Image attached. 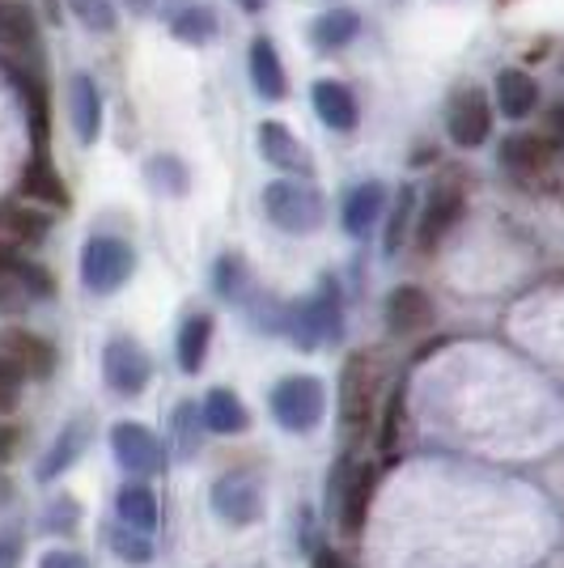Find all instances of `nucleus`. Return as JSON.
<instances>
[{
  "label": "nucleus",
  "instance_id": "obj_43",
  "mask_svg": "<svg viewBox=\"0 0 564 568\" xmlns=\"http://www.w3.org/2000/svg\"><path fill=\"white\" fill-rule=\"evenodd\" d=\"M9 450H13V428L0 425V458H9Z\"/></svg>",
  "mask_w": 564,
  "mask_h": 568
},
{
  "label": "nucleus",
  "instance_id": "obj_2",
  "mask_svg": "<svg viewBox=\"0 0 564 568\" xmlns=\"http://www.w3.org/2000/svg\"><path fill=\"white\" fill-rule=\"evenodd\" d=\"M137 272V251L123 242V237H90L85 251H81V284L98 293V297H111L119 293L128 276Z\"/></svg>",
  "mask_w": 564,
  "mask_h": 568
},
{
  "label": "nucleus",
  "instance_id": "obj_34",
  "mask_svg": "<svg viewBox=\"0 0 564 568\" xmlns=\"http://www.w3.org/2000/svg\"><path fill=\"white\" fill-rule=\"evenodd\" d=\"M111 547H115L123 560H132V565H144V560L153 556L149 535H144V530H132V526H123V521H119V530H111Z\"/></svg>",
  "mask_w": 564,
  "mask_h": 568
},
{
  "label": "nucleus",
  "instance_id": "obj_4",
  "mask_svg": "<svg viewBox=\"0 0 564 568\" xmlns=\"http://www.w3.org/2000/svg\"><path fill=\"white\" fill-rule=\"evenodd\" d=\"M284 332L293 335L298 348H319V344L335 339L340 335V288H335V281H323V288L314 297H306L293 310Z\"/></svg>",
  "mask_w": 564,
  "mask_h": 568
},
{
  "label": "nucleus",
  "instance_id": "obj_3",
  "mask_svg": "<svg viewBox=\"0 0 564 568\" xmlns=\"http://www.w3.org/2000/svg\"><path fill=\"white\" fill-rule=\"evenodd\" d=\"M323 412H328V390H323V382L310 378V374L284 378L272 390V416L289 433H314V428L323 425Z\"/></svg>",
  "mask_w": 564,
  "mask_h": 568
},
{
  "label": "nucleus",
  "instance_id": "obj_38",
  "mask_svg": "<svg viewBox=\"0 0 564 568\" xmlns=\"http://www.w3.org/2000/svg\"><path fill=\"white\" fill-rule=\"evenodd\" d=\"M400 416H403V399L395 395V399L386 403V425H382V450H391V446H395V428H400Z\"/></svg>",
  "mask_w": 564,
  "mask_h": 568
},
{
  "label": "nucleus",
  "instance_id": "obj_32",
  "mask_svg": "<svg viewBox=\"0 0 564 568\" xmlns=\"http://www.w3.org/2000/svg\"><path fill=\"white\" fill-rule=\"evenodd\" d=\"M204 412H195V403H179V412H174V437H179V450L183 458L200 450V433H204Z\"/></svg>",
  "mask_w": 564,
  "mask_h": 568
},
{
  "label": "nucleus",
  "instance_id": "obj_12",
  "mask_svg": "<svg viewBox=\"0 0 564 568\" xmlns=\"http://www.w3.org/2000/svg\"><path fill=\"white\" fill-rule=\"evenodd\" d=\"M259 153H263V162H272V166L284 170V174H302V179H310V170H314L306 144L298 141L284 123H276V119H268V123L259 128Z\"/></svg>",
  "mask_w": 564,
  "mask_h": 568
},
{
  "label": "nucleus",
  "instance_id": "obj_9",
  "mask_svg": "<svg viewBox=\"0 0 564 568\" xmlns=\"http://www.w3.org/2000/svg\"><path fill=\"white\" fill-rule=\"evenodd\" d=\"M374 378V361H365V356H349L344 361V374H340V420H344L349 437H356L365 428V420H370Z\"/></svg>",
  "mask_w": 564,
  "mask_h": 568
},
{
  "label": "nucleus",
  "instance_id": "obj_17",
  "mask_svg": "<svg viewBox=\"0 0 564 568\" xmlns=\"http://www.w3.org/2000/svg\"><path fill=\"white\" fill-rule=\"evenodd\" d=\"M382 213H386V191H382V183L370 179V183L349 191V200H344V230L353 237H365L382 221Z\"/></svg>",
  "mask_w": 564,
  "mask_h": 568
},
{
  "label": "nucleus",
  "instance_id": "obj_13",
  "mask_svg": "<svg viewBox=\"0 0 564 568\" xmlns=\"http://www.w3.org/2000/svg\"><path fill=\"white\" fill-rule=\"evenodd\" d=\"M0 348H4V361H13L22 369V378H48L51 369H56V348H51L43 335L4 332Z\"/></svg>",
  "mask_w": 564,
  "mask_h": 568
},
{
  "label": "nucleus",
  "instance_id": "obj_7",
  "mask_svg": "<svg viewBox=\"0 0 564 568\" xmlns=\"http://www.w3.org/2000/svg\"><path fill=\"white\" fill-rule=\"evenodd\" d=\"M446 128H450V141L459 144V149H480V144L489 141V132H493V106H489V98L480 85H467V90H459L454 102H450L446 111Z\"/></svg>",
  "mask_w": 564,
  "mask_h": 568
},
{
  "label": "nucleus",
  "instance_id": "obj_29",
  "mask_svg": "<svg viewBox=\"0 0 564 568\" xmlns=\"http://www.w3.org/2000/svg\"><path fill=\"white\" fill-rule=\"evenodd\" d=\"M85 450V420H72L60 437H56V446L48 450V458L39 463V479H56V475H64L77 463V454Z\"/></svg>",
  "mask_w": 564,
  "mask_h": 568
},
{
  "label": "nucleus",
  "instance_id": "obj_14",
  "mask_svg": "<svg viewBox=\"0 0 564 568\" xmlns=\"http://www.w3.org/2000/svg\"><path fill=\"white\" fill-rule=\"evenodd\" d=\"M310 102H314V115L323 119L331 132H353L356 119H361V106H356L353 90L340 85V81H314Z\"/></svg>",
  "mask_w": 564,
  "mask_h": 568
},
{
  "label": "nucleus",
  "instance_id": "obj_1",
  "mask_svg": "<svg viewBox=\"0 0 564 568\" xmlns=\"http://www.w3.org/2000/svg\"><path fill=\"white\" fill-rule=\"evenodd\" d=\"M263 213L284 234H314L328 216V204L306 179H276L263 187Z\"/></svg>",
  "mask_w": 564,
  "mask_h": 568
},
{
  "label": "nucleus",
  "instance_id": "obj_21",
  "mask_svg": "<svg viewBox=\"0 0 564 568\" xmlns=\"http://www.w3.org/2000/svg\"><path fill=\"white\" fill-rule=\"evenodd\" d=\"M0 276L13 284H22V293H34V297H51V276L48 267L26 255L18 242H0Z\"/></svg>",
  "mask_w": 564,
  "mask_h": 568
},
{
  "label": "nucleus",
  "instance_id": "obj_39",
  "mask_svg": "<svg viewBox=\"0 0 564 568\" xmlns=\"http://www.w3.org/2000/svg\"><path fill=\"white\" fill-rule=\"evenodd\" d=\"M39 568H90V560L81 556V551H48Z\"/></svg>",
  "mask_w": 564,
  "mask_h": 568
},
{
  "label": "nucleus",
  "instance_id": "obj_36",
  "mask_svg": "<svg viewBox=\"0 0 564 568\" xmlns=\"http://www.w3.org/2000/svg\"><path fill=\"white\" fill-rule=\"evenodd\" d=\"M18 395H22V369L0 356V412H13Z\"/></svg>",
  "mask_w": 564,
  "mask_h": 568
},
{
  "label": "nucleus",
  "instance_id": "obj_8",
  "mask_svg": "<svg viewBox=\"0 0 564 568\" xmlns=\"http://www.w3.org/2000/svg\"><path fill=\"white\" fill-rule=\"evenodd\" d=\"M212 514L230 526H251L263 514V493H259L255 475L230 471L212 484Z\"/></svg>",
  "mask_w": 564,
  "mask_h": 568
},
{
  "label": "nucleus",
  "instance_id": "obj_24",
  "mask_svg": "<svg viewBox=\"0 0 564 568\" xmlns=\"http://www.w3.org/2000/svg\"><path fill=\"white\" fill-rule=\"evenodd\" d=\"M356 34H361L356 9H331V13H319V18L310 22V43H314L319 51L349 48Z\"/></svg>",
  "mask_w": 564,
  "mask_h": 568
},
{
  "label": "nucleus",
  "instance_id": "obj_20",
  "mask_svg": "<svg viewBox=\"0 0 564 568\" xmlns=\"http://www.w3.org/2000/svg\"><path fill=\"white\" fill-rule=\"evenodd\" d=\"M535 102H540V85L535 77L522 69H505L496 77V106L505 119H526L535 115Z\"/></svg>",
  "mask_w": 564,
  "mask_h": 568
},
{
  "label": "nucleus",
  "instance_id": "obj_5",
  "mask_svg": "<svg viewBox=\"0 0 564 568\" xmlns=\"http://www.w3.org/2000/svg\"><path fill=\"white\" fill-rule=\"evenodd\" d=\"M467 209V195H463V183H459V174H446L433 195H429V204H424L421 221H416V246L421 251H433L442 237L459 225V216Z\"/></svg>",
  "mask_w": 564,
  "mask_h": 568
},
{
  "label": "nucleus",
  "instance_id": "obj_22",
  "mask_svg": "<svg viewBox=\"0 0 564 568\" xmlns=\"http://www.w3.org/2000/svg\"><path fill=\"white\" fill-rule=\"evenodd\" d=\"M501 162L517 179H535L552 162V144L543 141V136H510V141L501 144Z\"/></svg>",
  "mask_w": 564,
  "mask_h": 568
},
{
  "label": "nucleus",
  "instance_id": "obj_44",
  "mask_svg": "<svg viewBox=\"0 0 564 568\" xmlns=\"http://www.w3.org/2000/svg\"><path fill=\"white\" fill-rule=\"evenodd\" d=\"M238 4H242V13H259L263 9V0H238Z\"/></svg>",
  "mask_w": 564,
  "mask_h": 568
},
{
  "label": "nucleus",
  "instance_id": "obj_42",
  "mask_svg": "<svg viewBox=\"0 0 564 568\" xmlns=\"http://www.w3.org/2000/svg\"><path fill=\"white\" fill-rule=\"evenodd\" d=\"M310 568H344V565H340V556H335L331 547H319V551H314V565Z\"/></svg>",
  "mask_w": 564,
  "mask_h": 568
},
{
  "label": "nucleus",
  "instance_id": "obj_31",
  "mask_svg": "<svg viewBox=\"0 0 564 568\" xmlns=\"http://www.w3.org/2000/svg\"><path fill=\"white\" fill-rule=\"evenodd\" d=\"M144 174H149V183L158 191H170V195H183L191 183L188 166L179 162V158H170V153H162V158H149V166H144Z\"/></svg>",
  "mask_w": 564,
  "mask_h": 568
},
{
  "label": "nucleus",
  "instance_id": "obj_33",
  "mask_svg": "<svg viewBox=\"0 0 564 568\" xmlns=\"http://www.w3.org/2000/svg\"><path fill=\"white\" fill-rule=\"evenodd\" d=\"M69 9L77 13V22L94 34H107L115 30V4L111 0H69Z\"/></svg>",
  "mask_w": 564,
  "mask_h": 568
},
{
  "label": "nucleus",
  "instance_id": "obj_15",
  "mask_svg": "<svg viewBox=\"0 0 564 568\" xmlns=\"http://www.w3.org/2000/svg\"><path fill=\"white\" fill-rule=\"evenodd\" d=\"M433 323V302L429 293L416 284H400L391 297H386V327L395 335H412Z\"/></svg>",
  "mask_w": 564,
  "mask_h": 568
},
{
  "label": "nucleus",
  "instance_id": "obj_27",
  "mask_svg": "<svg viewBox=\"0 0 564 568\" xmlns=\"http://www.w3.org/2000/svg\"><path fill=\"white\" fill-rule=\"evenodd\" d=\"M39 43V22L18 0H0V48L26 51Z\"/></svg>",
  "mask_w": 564,
  "mask_h": 568
},
{
  "label": "nucleus",
  "instance_id": "obj_11",
  "mask_svg": "<svg viewBox=\"0 0 564 568\" xmlns=\"http://www.w3.org/2000/svg\"><path fill=\"white\" fill-rule=\"evenodd\" d=\"M374 471L370 467H344L335 475V509H340V526L356 535L365 518H370V505H374Z\"/></svg>",
  "mask_w": 564,
  "mask_h": 568
},
{
  "label": "nucleus",
  "instance_id": "obj_41",
  "mask_svg": "<svg viewBox=\"0 0 564 568\" xmlns=\"http://www.w3.org/2000/svg\"><path fill=\"white\" fill-rule=\"evenodd\" d=\"M13 288H22V284H13V281H4V276H0V306H22V297H13Z\"/></svg>",
  "mask_w": 564,
  "mask_h": 568
},
{
  "label": "nucleus",
  "instance_id": "obj_30",
  "mask_svg": "<svg viewBox=\"0 0 564 568\" xmlns=\"http://www.w3.org/2000/svg\"><path fill=\"white\" fill-rule=\"evenodd\" d=\"M216 293L230 297V302H246L255 293V281H251L246 263L238 260V255H225V260L216 263Z\"/></svg>",
  "mask_w": 564,
  "mask_h": 568
},
{
  "label": "nucleus",
  "instance_id": "obj_6",
  "mask_svg": "<svg viewBox=\"0 0 564 568\" xmlns=\"http://www.w3.org/2000/svg\"><path fill=\"white\" fill-rule=\"evenodd\" d=\"M102 374H107V386L119 390V395H141L149 378H153V361L144 353L132 335H119L107 344V356H102Z\"/></svg>",
  "mask_w": 564,
  "mask_h": 568
},
{
  "label": "nucleus",
  "instance_id": "obj_37",
  "mask_svg": "<svg viewBox=\"0 0 564 568\" xmlns=\"http://www.w3.org/2000/svg\"><path fill=\"white\" fill-rule=\"evenodd\" d=\"M0 225L13 230L18 237H43V221L34 213H22V209H0Z\"/></svg>",
  "mask_w": 564,
  "mask_h": 568
},
{
  "label": "nucleus",
  "instance_id": "obj_40",
  "mask_svg": "<svg viewBox=\"0 0 564 568\" xmlns=\"http://www.w3.org/2000/svg\"><path fill=\"white\" fill-rule=\"evenodd\" d=\"M18 560H22V544L13 535H4L0 539V568H18Z\"/></svg>",
  "mask_w": 564,
  "mask_h": 568
},
{
  "label": "nucleus",
  "instance_id": "obj_23",
  "mask_svg": "<svg viewBox=\"0 0 564 568\" xmlns=\"http://www.w3.org/2000/svg\"><path fill=\"white\" fill-rule=\"evenodd\" d=\"M115 514L123 526H132V530H144V535H153L158 530V497H153V488H144V484H123L115 497Z\"/></svg>",
  "mask_w": 564,
  "mask_h": 568
},
{
  "label": "nucleus",
  "instance_id": "obj_25",
  "mask_svg": "<svg viewBox=\"0 0 564 568\" xmlns=\"http://www.w3.org/2000/svg\"><path fill=\"white\" fill-rule=\"evenodd\" d=\"M209 344H212V318L209 314H188L183 327H179V365H183V374H200L204 369Z\"/></svg>",
  "mask_w": 564,
  "mask_h": 568
},
{
  "label": "nucleus",
  "instance_id": "obj_18",
  "mask_svg": "<svg viewBox=\"0 0 564 568\" xmlns=\"http://www.w3.org/2000/svg\"><path fill=\"white\" fill-rule=\"evenodd\" d=\"M251 81H255V94L268 98V102H281L289 94V77H284V64L272 39L251 43Z\"/></svg>",
  "mask_w": 564,
  "mask_h": 568
},
{
  "label": "nucleus",
  "instance_id": "obj_19",
  "mask_svg": "<svg viewBox=\"0 0 564 568\" xmlns=\"http://www.w3.org/2000/svg\"><path fill=\"white\" fill-rule=\"evenodd\" d=\"M170 34L191 43V48L209 43L212 34H216V13H212V4H204V0H174V4H170Z\"/></svg>",
  "mask_w": 564,
  "mask_h": 568
},
{
  "label": "nucleus",
  "instance_id": "obj_10",
  "mask_svg": "<svg viewBox=\"0 0 564 568\" xmlns=\"http://www.w3.org/2000/svg\"><path fill=\"white\" fill-rule=\"evenodd\" d=\"M111 450H115V463L123 471H132V475L165 471L162 442L144 425H137V420H119V425L111 428Z\"/></svg>",
  "mask_w": 564,
  "mask_h": 568
},
{
  "label": "nucleus",
  "instance_id": "obj_35",
  "mask_svg": "<svg viewBox=\"0 0 564 568\" xmlns=\"http://www.w3.org/2000/svg\"><path fill=\"white\" fill-rule=\"evenodd\" d=\"M407 216H412V191L403 187L400 200H395V209H391V225H386V255L400 251L403 234H407Z\"/></svg>",
  "mask_w": 564,
  "mask_h": 568
},
{
  "label": "nucleus",
  "instance_id": "obj_26",
  "mask_svg": "<svg viewBox=\"0 0 564 568\" xmlns=\"http://www.w3.org/2000/svg\"><path fill=\"white\" fill-rule=\"evenodd\" d=\"M204 425H209V433H246V425H251V416H246V407H242V399H238L234 390H209V399H204Z\"/></svg>",
  "mask_w": 564,
  "mask_h": 568
},
{
  "label": "nucleus",
  "instance_id": "obj_28",
  "mask_svg": "<svg viewBox=\"0 0 564 568\" xmlns=\"http://www.w3.org/2000/svg\"><path fill=\"white\" fill-rule=\"evenodd\" d=\"M22 191L26 195H34V200H43V204H64V200H69L64 179L56 174L48 153H34V162L22 170Z\"/></svg>",
  "mask_w": 564,
  "mask_h": 568
},
{
  "label": "nucleus",
  "instance_id": "obj_16",
  "mask_svg": "<svg viewBox=\"0 0 564 568\" xmlns=\"http://www.w3.org/2000/svg\"><path fill=\"white\" fill-rule=\"evenodd\" d=\"M69 111H72V128H77V141L94 144L98 132H102V94H98V85L85 77V72H81V77H72Z\"/></svg>",
  "mask_w": 564,
  "mask_h": 568
}]
</instances>
